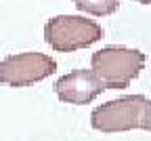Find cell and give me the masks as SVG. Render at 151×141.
<instances>
[{
    "instance_id": "4",
    "label": "cell",
    "mask_w": 151,
    "mask_h": 141,
    "mask_svg": "<svg viewBox=\"0 0 151 141\" xmlns=\"http://www.w3.org/2000/svg\"><path fill=\"white\" fill-rule=\"evenodd\" d=\"M57 70L55 59L44 53H19L0 61V82L9 86H29Z\"/></svg>"
},
{
    "instance_id": "1",
    "label": "cell",
    "mask_w": 151,
    "mask_h": 141,
    "mask_svg": "<svg viewBox=\"0 0 151 141\" xmlns=\"http://www.w3.org/2000/svg\"><path fill=\"white\" fill-rule=\"evenodd\" d=\"M90 63L105 89H126L145 68V53L126 47H105L92 55Z\"/></svg>"
},
{
    "instance_id": "5",
    "label": "cell",
    "mask_w": 151,
    "mask_h": 141,
    "mask_svg": "<svg viewBox=\"0 0 151 141\" xmlns=\"http://www.w3.org/2000/svg\"><path fill=\"white\" fill-rule=\"evenodd\" d=\"M105 91V84L94 76L92 70H73L65 76H61L55 82L57 97L65 103L73 105H84L90 103L97 95Z\"/></svg>"
},
{
    "instance_id": "7",
    "label": "cell",
    "mask_w": 151,
    "mask_h": 141,
    "mask_svg": "<svg viewBox=\"0 0 151 141\" xmlns=\"http://www.w3.org/2000/svg\"><path fill=\"white\" fill-rule=\"evenodd\" d=\"M139 129H145L151 133V101L147 99L145 105H143V112H141V126Z\"/></svg>"
},
{
    "instance_id": "8",
    "label": "cell",
    "mask_w": 151,
    "mask_h": 141,
    "mask_svg": "<svg viewBox=\"0 0 151 141\" xmlns=\"http://www.w3.org/2000/svg\"><path fill=\"white\" fill-rule=\"evenodd\" d=\"M134 2H141V4H151V0H134Z\"/></svg>"
},
{
    "instance_id": "2",
    "label": "cell",
    "mask_w": 151,
    "mask_h": 141,
    "mask_svg": "<svg viewBox=\"0 0 151 141\" xmlns=\"http://www.w3.org/2000/svg\"><path fill=\"white\" fill-rule=\"evenodd\" d=\"M103 38V28L92 19H84L78 15H59L52 17L44 28V40L50 49L59 53H71L78 49H86Z\"/></svg>"
},
{
    "instance_id": "6",
    "label": "cell",
    "mask_w": 151,
    "mask_h": 141,
    "mask_svg": "<svg viewBox=\"0 0 151 141\" xmlns=\"http://www.w3.org/2000/svg\"><path fill=\"white\" fill-rule=\"evenodd\" d=\"M73 4L78 7V11H84L88 15L105 17L118 11L120 0H73Z\"/></svg>"
},
{
    "instance_id": "3",
    "label": "cell",
    "mask_w": 151,
    "mask_h": 141,
    "mask_svg": "<svg viewBox=\"0 0 151 141\" xmlns=\"http://www.w3.org/2000/svg\"><path fill=\"white\" fill-rule=\"evenodd\" d=\"M147 101L143 95H124L92 110L90 124L101 133H124L141 126V112Z\"/></svg>"
}]
</instances>
